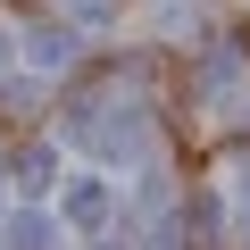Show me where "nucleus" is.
<instances>
[{"mask_svg":"<svg viewBox=\"0 0 250 250\" xmlns=\"http://www.w3.org/2000/svg\"><path fill=\"white\" fill-rule=\"evenodd\" d=\"M67 142H75L92 167H134V159H150V100H142L134 83L92 92V100L67 117Z\"/></svg>","mask_w":250,"mask_h":250,"instance_id":"nucleus-1","label":"nucleus"},{"mask_svg":"<svg viewBox=\"0 0 250 250\" xmlns=\"http://www.w3.org/2000/svg\"><path fill=\"white\" fill-rule=\"evenodd\" d=\"M108 217H117V184H108V175H75V184H67V225H75V233H100Z\"/></svg>","mask_w":250,"mask_h":250,"instance_id":"nucleus-2","label":"nucleus"},{"mask_svg":"<svg viewBox=\"0 0 250 250\" xmlns=\"http://www.w3.org/2000/svg\"><path fill=\"white\" fill-rule=\"evenodd\" d=\"M0 250H59V225L42 208H17L9 225H0Z\"/></svg>","mask_w":250,"mask_h":250,"instance_id":"nucleus-3","label":"nucleus"},{"mask_svg":"<svg viewBox=\"0 0 250 250\" xmlns=\"http://www.w3.org/2000/svg\"><path fill=\"white\" fill-rule=\"evenodd\" d=\"M25 59H34V75H59V67L75 59V42H67L59 25H34V34H25Z\"/></svg>","mask_w":250,"mask_h":250,"instance_id":"nucleus-4","label":"nucleus"},{"mask_svg":"<svg viewBox=\"0 0 250 250\" xmlns=\"http://www.w3.org/2000/svg\"><path fill=\"white\" fill-rule=\"evenodd\" d=\"M217 200H233V217H242V242H250V159H242V167L217 184Z\"/></svg>","mask_w":250,"mask_h":250,"instance_id":"nucleus-5","label":"nucleus"},{"mask_svg":"<svg viewBox=\"0 0 250 250\" xmlns=\"http://www.w3.org/2000/svg\"><path fill=\"white\" fill-rule=\"evenodd\" d=\"M17 192H50V150H25L17 159Z\"/></svg>","mask_w":250,"mask_h":250,"instance_id":"nucleus-6","label":"nucleus"},{"mask_svg":"<svg viewBox=\"0 0 250 250\" xmlns=\"http://www.w3.org/2000/svg\"><path fill=\"white\" fill-rule=\"evenodd\" d=\"M67 9H75V17H92V25H100V17H117V0H67Z\"/></svg>","mask_w":250,"mask_h":250,"instance_id":"nucleus-7","label":"nucleus"},{"mask_svg":"<svg viewBox=\"0 0 250 250\" xmlns=\"http://www.w3.org/2000/svg\"><path fill=\"white\" fill-rule=\"evenodd\" d=\"M9 59H17V34H9V25H0V75H9Z\"/></svg>","mask_w":250,"mask_h":250,"instance_id":"nucleus-8","label":"nucleus"}]
</instances>
